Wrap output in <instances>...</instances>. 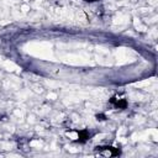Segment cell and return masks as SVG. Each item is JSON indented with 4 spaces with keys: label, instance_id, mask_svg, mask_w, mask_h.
<instances>
[{
    "label": "cell",
    "instance_id": "4",
    "mask_svg": "<svg viewBox=\"0 0 158 158\" xmlns=\"http://www.w3.org/2000/svg\"><path fill=\"white\" fill-rule=\"evenodd\" d=\"M95 117H96L98 121H105V120H106V116H105L104 114H98Z\"/></svg>",
    "mask_w": 158,
    "mask_h": 158
},
{
    "label": "cell",
    "instance_id": "3",
    "mask_svg": "<svg viewBox=\"0 0 158 158\" xmlns=\"http://www.w3.org/2000/svg\"><path fill=\"white\" fill-rule=\"evenodd\" d=\"M90 138V132L88 131V130H80V131H78V142H80V143H85L88 139Z\"/></svg>",
    "mask_w": 158,
    "mask_h": 158
},
{
    "label": "cell",
    "instance_id": "5",
    "mask_svg": "<svg viewBox=\"0 0 158 158\" xmlns=\"http://www.w3.org/2000/svg\"><path fill=\"white\" fill-rule=\"evenodd\" d=\"M84 1H86V2H94V1H98V0H84Z\"/></svg>",
    "mask_w": 158,
    "mask_h": 158
},
{
    "label": "cell",
    "instance_id": "1",
    "mask_svg": "<svg viewBox=\"0 0 158 158\" xmlns=\"http://www.w3.org/2000/svg\"><path fill=\"white\" fill-rule=\"evenodd\" d=\"M96 152L100 156H104V157H117V156L121 154V149L116 148V147H112V146H100V147L98 146Z\"/></svg>",
    "mask_w": 158,
    "mask_h": 158
},
{
    "label": "cell",
    "instance_id": "2",
    "mask_svg": "<svg viewBox=\"0 0 158 158\" xmlns=\"http://www.w3.org/2000/svg\"><path fill=\"white\" fill-rule=\"evenodd\" d=\"M110 104L115 107V109H126L127 107V100L125 98H121V96H112L110 99Z\"/></svg>",
    "mask_w": 158,
    "mask_h": 158
}]
</instances>
